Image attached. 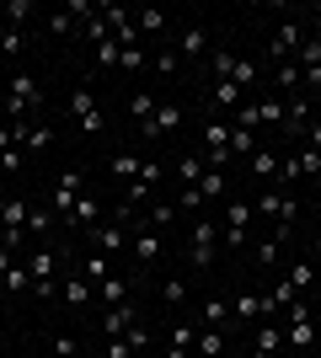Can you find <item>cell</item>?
I'll return each mask as SVG.
<instances>
[{
  "mask_svg": "<svg viewBox=\"0 0 321 358\" xmlns=\"http://www.w3.org/2000/svg\"><path fill=\"white\" fill-rule=\"evenodd\" d=\"M204 150H230V123H209L204 129Z\"/></svg>",
  "mask_w": 321,
  "mask_h": 358,
  "instance_id": "cell-38",
  "label": "cell"
},
{
  "mask_svg": "<svg viewBox=\"0 0 321 358\" xmlns=\"http://www.w3.org/2000/svg\"><path fill=\"white\" fill-rule=\"evenodd\" d=\"M139 166H145V161H139L134 150H123V155H113V177H118V182H134Z\"/></svg>",
  "mask_w": 321,
  "mask_h": 358,
  "instance_id": "cell-26",
  "label": "cell"
},
{
  "mask_svg": "<svg viewBox=\"0 0 321 358\" xmlns=\"http://www.w3.org/2000/svg\"><path fill=\"white\" fill-rule=\"evenodd\" d=\"M278 86H284V91H290V96H294V91H300V86H306V75H300V64H294V59H284V64H278Z\"/></svg>",
  "mask_w": 321,
  "mask_h": 358,
  "instance_id": "cell-31",
  "label": "cell"
},
{
  "mask_svg": "<svg viewBox=\"0 0 321 358\" xmlns=\"http://www.w3.org/2000/svg\"><path fill=\"white\" fill-rule=\"evenodd\" d=\"M199 203H204V193H199V187H183V193H177V214H193Z\"/></svg>",
  "mask_w": 321,
  "mask_h": 358,
  "instance_id": "cell-51",
  "label": "cell"
},
{
  "mask_svg": "<svg viewBox=\"0 0 321 358\" xmlns=\"http://www.w3.org/2000/svg\"><path fill=\"white\" fill-rule=\"evenodd\" d=\"M80 32H86V38H92L97 48H102L107 38H113V27H107V16H102V11H97V16H92V22H86V27H80Z\"/></svg>",
  "mask_w": 321,
  "mask_h": 358,
  "instance_id": "cell-44",
  "label": "cell"
},
{
  "mask_svg": "<svg viewBox=\"0 0 321 358\" xmlns=\"http://www.w3.org/2000/svg\"><path fill=\"white\" fill-rule=\"evenodd\" d=\"M0 289H6V294H27V289H32V273L27 268H11L6 278H0Z\"/></svg>",
  "mask_w": 321,
  "mask_h": 358,
  "instance_id": "cell-36",
  "label": "cell"
},
{
  "mask_svg": "<svg viewBox=\"0 0 321 358\" xmlns=\"http://www.w3.org/2000/svg\"><path fill=\"white\" fill-rule=\"evenodd\" d=\"M246 166H252V177H257V182H273V187H278V166H284V155L262 145V150H257V155H252Z\"/></svg>",
  "mask_w": 321,
  "mask_h": 358,
  "instance_id": "cell-16",
  "label": "cell"
},
{
  "mask_svg": "<svg viewBox=\"0 0 321 358\" xmlns=\"http://www.w3.org/2000/svg\"><path fill=\"white\" fill-rule=\"evenodd\" d=\"M22 268L32 273V284H43V278H54V268H59V252H48V246H38V252L22 262Z\"/></svg>",
  "mask_w": 321,
  "mask_h": 358,
  "instance_id": "cell-17",
  "label": "cell"
},
{
  "mask_svg": "<svg viewBox=\"0 0 321 358\" xmlns=\"http://www.w3.org/2000/svg\"><path fill=\"white\" fill-rule=\"evenodd\" d=\"M262 123H268V129H284V102H278V96H262Z\"/></svg>",
  "mask_w": 321,
  "mask_h": 358,
  "instance_id": "cell-41",
  "label": "cell"
},
{
  "mask_svg": "<svg viewBox=\"0 0 321 358\" xmlns=\"http://www.w3.org/2000/svg\"><path fill=\"white\" fill-rule=\"evenodd\" d=\"M209 102H214V107H230V113H236V107L246 102V91L236 86V80H214V86H209Z\"/></svg>",
  "mask_w": 321,
  "mask_h": 358,
  "instance_id": "cell-20",
  "label": "cell"
},
{
  "mask_svg": "<svg viewBox=\"0 0 321 358\" xmlns=\"http://www.w3.org/2000/svg\"><path fill=\"white\" fill-rule=\"evenodd\" d=\"M70 27H76V16H70V11L48 16V32H54V38H64V32H70Z\"/></svg>",
  "mask_w": 321,
  "mask_h": 358,
  "instance_id": "cell-56",
  "label": "cell"
},
{
  "mask_svg": "<svg viewBox=\"0 0 321 358\" xmlns=\"http://www.w3.org/2000/svg\"><path fill=\"white\" fill-rule=\"evenodd\" d=\"M123 343L134 348V353H145V348H150V327H145V321H134V327L123 331Z\"/></svg>",
  "mask_w": 321,
  "mask_h": 358,
  "instance_id": "cell-46",
  "label": "cell"
},
{
  "mask_svg": "<svg viewBox=\"0 0 321 358\" xmlns=\"http://www.w3.org/2000/svg\"><path fill=\"white\" fill-rule=\"evenodd\" d=\"M284 343H290V353H311V348H316V315H311L306 299H294V305H290V327H284Z\"/></svg>",
  "mask_w": 321,
  "mask_h": 358,
  "instance_id": "cell-1",
  "label": "cell"
},
{
  "mask_svg": "<svg viewBox=\"0 0 321 358\" xmlns=\"http://www.w3.org/2000/svg\"><path fill=\"white\" fill-rule=\"evenodd\" d=\"M59 294L70 299V305H76V310H97V289L86 284V278H80L76 268H70V278H64V284H59Z\"/></svg>",
  "mask_w": 321,
  "mask_h": 358,
  "instance_id": "cell-9",
  "label": "cell"
},
{
  "mask_svg": "<svg viewBox=\"0 0 321 358\" xmlns=\"http://www.w3.org/2000/svg\"><path fill=\"white\" fill-rule=\"evenodd\" d=\"M311 278H316V268H311V262H294V268H290V284L300 289V294L311 289Z\"/></svg>",
  "mask_w": 321,
  "mask_h": 358,
  "instance_id": "cell-48",
  "label": "cell"
},
{
  "mask_svg": "<svg viewBox=\"0 0 321 358\" xmlns=\"http://www.w3.org/2000/svg\"><path fill=\"white\" fill-rule=\"evenodd\" d=\"M199 177H204V155L187 150L183 161H177V182H183V187H199Z\"/></svg>",
  "mask_w": 321,
  "mask_h": 358,
  "instance_id": "cell-25",
  "label": "cell"
},
{
  "mask_svg": "<svg viewBox=\"0 0 321 358\" xmlns=\"http://www.w3.org/2000/svg\"><path fill=\"white\" fill-rule=\"evenodd\" d=\"M145 224H155V230H166V224H177V203H150Z\"/></svg>",
  "mask_w": 321,
  "mask_h": 358,
  "instance_id": "cell-37",
  "label": "cell"
},
{
  "mask_svg": "<svg viewBox=\"0 0 321 358\" xmlns=\"http://www.w3.org/2000/svg\"><path fill=\"white\" fill-rule=\"evenodd\" d=\"M97 305H107V310H113V305H129V278L113 273L107 284H97Z\"/></svg>",
  "mask_w": 321,
  "mask_h": 358,
  "instance_id": "cell-19",
  "label": "cell"
},
{
  "mask_svg": "<svg viewBox=\"0 0 321 358\" xmlns=\"http://www.w3.org/2000/svg\"><path fill=\"white\" fill-rule=\"evenodd\" d=\"M102 358H134V348L123 343V337H107V343H102Z\"/></svg>",
  "mask_w": 321,
  "mask_h": 358,
  "instance_id": "cell-52",
  "label": "cell"
},
{
  "mask_svg": "<svg viewBox=\"0 0 321 358\" xmlns=\"http://www.w3.org/2000/svg\"><path fill=\"white\" fill-rule=\"evenodd\" d=\"M294 161H300V177H306V182H321V150L300 145V155H294Z\"/></svg>",
  "mask_w": 321,
  "mask_h": 358,
  "instance_id": "cell-29",
  "label": "cell"
},
{
  "mask_svg": "<svg viewBox=\"0 0 321 358\" xmlns=\"http://www.w3.org/2000/svg\"><path fill=\"white\" fill-rule=\"evenodd\" d=\"M38 102H43V91H38L32 75H11V80H6V113H11V123L22 118L27 107H38Z\"/></svg>",
  "mask_w": 321,
  "mask_h": 358,
  "instance_id": "cell-4",
  "label": "cell"
},
{
  "mask_svg": "<svg viewBox=\"0 0 321 358\" xmlns=\"http://www.w3.org/2000/svg\"><path fill=\"white\" fill-rule=\"evenodd\" d=\"M48 353H54V358H80V337H70V331H59V337L48 343Z\"/></svg>",
  "mask_w": 321,
  "mask_h": 358,
  "instance_id": "cell-40",
  "label": "cell"
},
{
  "mask_svg": "<svg viewBox=\"0 0 321 358\" xmlns=\"http://www.w3.org/2000/svg\"><path fill=\"white\" fill-rule=\"evenodd\" d=\"M230 315H241V321H262V299L257 294H236V299H230Z\"/></svg>",
  "mask_w": 321,
  "mask_h": 358,
  "instance_id": "cell-28",
  "label": "cell"
},
{
  "mask_svg": "<svg viewBox=\"0 0 321 358\" xmlns=\"http://www.w3.org/2000/svg\"><path fill=\"white\" fill-rule=\"evenodd\" d=\"M257 150H262V139L252 134V129H236V123H230V155H241V161H252Z\"/></svg>",
  "mask_w": 321,
  "mask_h": 358,
  "instance_id": "cell-23",
  "label": "cell"
},
{
  "mask_svg": "<svg viewBox=\"0 0 321 358\" xmlns=\"http://www.w3.org/2000/svg\"><path fill=\"white\" fill-rule=\"evenodd\" d=\"M316 43H321V32H316Z\"/></svg>",
  "mask_w": 321,
  "mask_h": 358,
  "instance_id": "cell-61",
  "label": "cell"
},
{
  "mask_svg": "<svg viewBox=\"0 0 321 358\" xmlns=\"http://www.w3.org/2000/svg\"><path fill=\"white\" fill-rule=\"evenodd\" d=\"M0 54H22V32L16 27H0Z\"/></svg>",
  "mask_w": 321,
  "mask_h": 358,
  "instance_id": "cell-54",
  "label": "cell"
},
{
  "mask_svg": "<svg viewBox=\"0 0 321 358\" xmlns=\"http://www.w3.org/2000/svg\"><path fill=\"white\" fill-rule=\"evenodd\" d=\"M209 64H214V80H230V75H236V54H230V48H214Z\"/></svg>",
  "mask_w": 321,
  "mask_h": 358,
  "instance_id": "cell-35",
  "label": "cell"
},
{
  "mask_svg": "<svg viewBox=\"0 0 321 358\" xmlns=\"http://www.w3.org/2000/svg\"><path fill=\"white\" fill-rule=\"evenodd\" d=\"M86 236H92V252L118 257V252H123V241H129V230H118V224H97V230H86Z\"/></svg>",
  "mask_w": 321,
  "mask_h": 358,
  "instance_id": "cell-13",
  "label": "cell"
},
{
  "mask_svg": "<svg viewBox=\"0 0 321 358\" xmlns=\"http://www.w3.org/2000/svg\"><path fill=\"white\" fill-rule=\"evenodd\" d=\"M145 64H150L145 48H123V54H118V70H145Z\"/></svg>",
  "mask_w": 321,
  "mask_h": 358,
  "instance_id": "cell-47",
  "label": "cell"
},
{
  "mask_svg": "<svg viewBox=\"0 0 321 358\" xmlns=\"http://www.w3.org/2000/svg\"><path fill=\"white\" fill-rule=\"evenodd\" d=\"M32 0H6V6H0V27H16L22 32V22H32Z\"/></svg>",
  "mask_w": 321,
  "mask_h": 358,
  "instance_id": "cell-21",
  "label": "cell"
},
{
  "mask_svg": "<svg viewBox=\"0 0 321 358\" xmlns=\"http://www.w3.org/2000/svg\"><path fill=\"white\" fill-rule=\"evenodd\" d=\"M76 129H80V134H102V129H107V113L97 107V113H86V118H80Z\"/></svg>",
  "mask_w": 321,
  "mask_h": 358,
  "instance_id": "cell-49",
  "label": "cell"
},
{
  "mask_svg": "<svg viewBox=\"0 0 321 358\" xmlns=\"http://www.w3.org/2000/svg\"><path fill=\"white\" fill-rule=\"evenodd\" d=\"M118 54H123V48L113 43V38H107V43L97 48V64H107V70H118Z\"/></svg>",
  "mask_w": 321,
  "mask_h": 358,
  "instance_id": "cell-53",
  "label": "cell"
},
{
  "mask_svg": "<svg viewBox=\"0 0 321 358\" xmlns=\"http://www.w3.org/2000/svg\"><path fill=\"white\" fill-rule=\"evenodd\" d=\"M134 321H139V310H134V305H113L107 315H97V327H102V337H123V331L134 327Z\"/></svg>",
  "mask_w": 321,
  "mask_h": 358,
  "instance_id": "cell-11",
  "label": "cell"
},
{
  "mask_svg": "<svg viewBox=\"0 0 321 358\" xmlns=\"http://www.w3.org/2000/svg\"><path fill=\"white\" fill-rule=\"evenodd\" d=\"M150 70H161V75H177V54H171V48H161V54L150 59Z\"/></svg>",
  "mask_w": 321,
  "mask_h": 358,
  "instance_id": "cell-55",
  "label": "cell"
},
{
  "mask_svg": "<svg viewBox=\"0 0 321 358\" xmlns=\"http://www.w3.org/2000/svg\"><path fill=\"white\" fill-rule=\"evenodd\" d=\"M80 187H86V177H80V171H59V177H54V187H48V209H54V214L64 220V214L76 209Z\"/></svg>",
  "mask_w": 321,
  "mask_h": 358,
  "instance_id": "cell-6",
  "label": "cell"
},
{
  "mask_svg": "<svg viewBox=\"0 0 321 358\" xmlns=\"http://www.w3.org/2000/svg\"><path fill=\"white\" fill-rule=\"evenodd\" d=\"M16 145V134H11V123H0V155H6V150Z\"/></svg>",
  "mask_w": 321,
  "mask_h": 358,
  "instance_id": "cell-59",
  "label": "cell"
},
{
  "mask_svg": "<svg viewBox=\"0 0 321 358\" xmlns=\"http://www.w3.org/2000/svg\"><path fill=\"white\" fill-rule=\"evenodd\" d=\"M204 48H209V32L204 27H183L177 32V59H199Z\"/></svg>",
  "mask_w": 321,
  "mask_h": 358,
  "instance_id": "cell-18",
  "label": "cell"
},
{
  "mask_svg": "<svg viewBox=\"0 0 321 358\" xmlns=\"http://www.w3.org/2000/svg\"><path fill=\"white\" fill-rule=\"evenodd\" d=\"M155 182H161V161H145V166H139V177L129 182V203H134V209L155 193Z\"/></svg>",
  "mask_w": 321,
  "mask_h": 358,
  "instance_id": "cell-12",
  "label": "cell"
},
{
  "mask_svg": "<svg viewBox=\"0 0 321 358\" xmlns=\"http://www.w3.org/2000/svg\"><path fill=\"white\" fill-rule=\"evenodd\" d=\"M22 145H27L32 155H38V150H48V145H54V129H48V123H38V129H27V139H22Z\"/></svg>",
  "mask_w": 321,
  "mask_h": 358,
  "instance_id": "cell-43",
  "label": "cell"
},
{
  "mask_svg": "<svg viewBox=\"0 0 321 358\" xmlns=\"http://www.w3.org/2000/svg\"><path fill=\"white\" fill-rule=\"evenodd\" d=\"M161 236H166V230H155V224H145V220L134 224V262H139V273L155 268V257H161Z\"/></svg>",
  "mask_w": 321,
  "mask_h": 358,
  "instance_id": "cell-7",
  "label": "cell"
},
{
  "mask_svg": "<svg viewBox=\"0 0 321 358\" xmlns=\"http://www.w3.org/2000/svg\"><path fill=\"white\" fill-rule=\"evenodd\" d=\"M177 129H183V107H177V102H161V107H155V118L139 123V139L155 145V139H171Z\"/></svg>",
  "mask_w": 321,
  "mask_h": 358,
  "instance_id": "cell-5",
  "label": "cell"
},
{
  "mask_svg": "<svg viewBox=\"0 0 321 358\" xmlns=\"http://www.w3.org/2000/svg\"><path fill=\"white\" fill-rule=\"evenodd\" d=\"M230 80H236V86H252V80H257V64H252V59H236V75H230Z\"/></svg>",
  "mask_w": 321,
  "mask_h": 358,
  "instance_id": "cell-50",
  "label": "cell"
},
{
  "mask_svg": "<svg viewBox=\"0 0 321 358\" xmlns=\"http://www.w3.org/2000/svg\"><path fill=\"white\" fill-rule=\"evenodd\" d=\"M204 327H225V321H230V305H225V299H204Z\"/></svg>",
  "mask_w": 321,
  "mask_h": 358,
  "instance_id": "cell-33",
  "label": "cell"
},
{
  "mask_svg": "<svg viewBox=\"0 0 321 358\" xmlns=\"http://www.w3.org/2000/svg\"><path fill=\"white\" fill-rule=\"evenodd\" d=\"M161 299H166L171 310H177V305H187V278H166V284H161Z\"/></svg>",
  "mask_w": 321,
  "mask_h": 358,
  "instance_id": "cell-39",
  "label": "cell"
},
{
  "mask_svg": "<svg viewBox=\"0 0 321 358\" xmlns=\"http://www.w3.org/2000/svg\"><path fill=\"white\" fill-rule=\"evenodd\" d=\"M64 224H70V230H97V224H102V203H97L92 193H80L76 209L64 214Z\"/></svg>",
  "mask_w": 321,
  "mask_h": 358,
  "instance_id": "cell-8",
  "label": "cell"
},
{
  "mask_svg": "<svg viewBox=\"0 0 321 358\" xmlns=\"http://www.w3.org/2000/svg\"><path fill=\"white\" fill-rule=\"evenodd\" d=\"M236 129H252V134H257V129H262V107L252 102V96H246V102L236 107Z\"/></svg>",
  "mask_w": 321,
  "mask_h": 358,
  "instance_id": "cell-30",
  "label": "cell"
},
{
  "mask_svg": "<svg viewBox=\"0 0 321 358\" xmlns=\"http://www.w3.org/2000/svg\"><path fill=\"white\" fill-rule=\"evenodd\" d=\"M16 166H22V150L11 145V150H6V155H0V171H16Z\"/></svg>",
  "mask_w": 321,
  "mask_h": 358,
  "instance_id": "cell-57",
  "label": "cell"
},
{
  "mask_svg": "<svg viewBox=\"0 0 321 358\" xmlns=\"http://www.w3.org/2000/svg\"><path fill=\"white\" fill-rule=\"evenodd\" d=\"M300 43H306V32H300V22H284V27H278V38H273V59L284 64V59H294V54H300Z\"/></svg>",
  "mask_w": 321,
  "mask_h": 358,
  "instance_id": "cell-10",
  "label": "cell"
},
{
  "mask_svg": "<svg viewBox=\"0 0 321 358\" xmlns=\"http://www.w3.org/2000/svg\"><path fill=\"white\" fill-rule=\"evenodd\" d=\"M155 107H161V102H155V91H134V96H129V118L145 123V118H155Z\"/></svg>",
  "mask_w": 321,
  "mask_h": 358,
  "instance_id": "cell-24",
  "label": "cell"
},
{
  "mask_svg": "<svg viewBox=\"0 0 321 358\" xmlns=\"http://www.w3.org/2000/svg\"><path fill=\"white\" fill-rule=\"evenodd\" d=\"M278 348H284V327H278V321H262L257 337H252V358H273Z\"/></svg>",
  "mask_w": 321,
  "mask_h": 358,
  "instance_id": "cell-15",
  "label": "cell"
},
{
  "mask_svg": "<svg viewBox=\"0 0 321 358\" xmlns=\"http://www.w3.org/2000/svg\"><path fill=\"white\" fill-rule=\"evenodd\" d=\"M54 220H59L54 209H27V236H43V230H48Z\"/></svg>",
  "mask_w": 321,
  "mask_h": 358,
  "instance_id": "cell-45",
  "label": "cell"
},
{
  "mask_svg": "<svg viewBox=\"0 0 321 358\" xmlns=\"http://www.w3.org/2000/svg\"><path fill=\"white\" fill-rule=\"evenodd\" d=\"M187 257H193V268H204V273L214 268V257H220V224L214 220H199L187 230Z\"/></svg>",
  "mask_w": 321,
  "mask_h": 358,
  "instance_id": "cell-2",
  "label": "cell"
},
{
  "mask_svg": "<svg viewBox=\"0 0 321 358\" xmlns=\"http://www.w3.org/2000/svg\"><path fill=\"white\" fill-rule=\"evenodd\" d=\"M257 214L268 224H294V214H300V198L284 193V187H268V193L257 198Z\"/></svg>",
  "mask_w": 321,
  "mask_h": 358,
  "instance_id": "cell-3",
  "label": "cell"
},
{
  "mask_svg": "<svg viewBox=\"0 0 321 358\" xmlns=\"http://www.w3.org/2000/svg\"><path fill=\"white\" fill-rule=\"evenodd\" d=\"M252 257H257V268H278V257H284V241L262 236V241H257V252H252Z\"/></svg>",
  "mask_w": 321,
  "mask_h": 358,
  "instance_id": "cell-27",
  "label": "cell"
},
{
  "mask_svg": "<svg viewBox=\"0 0 321 358\" xmlns=\"http://www.w3.org/2000/svg\"><path fill=\"white\" fill-rule=\"evenodd\" d=\"M86 113H97V96H92V91H86V86H76V91H70V118H86Z\"/></svg>",
  "mask_w": 321,
  "mask_h": 358,
  "instance_id": "cell-32",
  "label": "cell"
},
{
  "mask_svg": "<svg viewBox=\"0 0 321 358\" xmlns=\"http://www.w3.org/2000/svg\"><path fill=\"white\" fill-rule=\"evenodd\" d=\"M76 273H80V278H86V284H107V278H113V257H102V252H86V257H80V262H76Z\"/></svg>",
  "mask_w": 321,
  "mask_h": 358,
  "instance_id": "cell-14",
  "label": "cell"
},
{
  "mask_svg": "<svg viewBox=\"0 0 321 358\" xmlns=\"http://www.w3.org/2000/svg\"><path fill=\"white\" fill-rule=\"evenodd\" d=\"M0 214H6V193H0Z\"/></svg>",
  "mask_w": 321,
  "mask_h": 358,
  "instance_id": "cell-60",
  "label": "cell"
},
{
  "mask_svg": "<svg viewBox=\"0 0 321 358\" xmlns=\"http://www.w3.org/2000/svg\"><path fill=\"white\" fill-rule=\"evenodd\" d=\"M134 27H139V38H155V32L166 27V16L161 11H134Z\"/></svg>",
  "mask_w": 321,
  "mask_h": 358,
  "instance_id": "cell-34",
  "label": "cell"
},
{
  "mask_svg": "<svg viewBox=\"0 0 321 358\" xmlns=\"http://www.w3.org/2000/svg\"><path fill=\"white\" fill-rule=\"evenodd\" d=\"M11 268H16V252H11V246H0V278H6Z\"/></svg>",
  "mask_w": 321,
  "mask_h": 358,
  "instance_id": "cell-58",
  "label": "cell"
},
{
  "mask_svg": "<svg viewBox=\"0 0 321 358\" xmlns=\"http://www.w3.org/2000/svg\"><path fill=\"white\" fill-rule=\"evenodd\" d=\"M199 193L204 198H225V171H204V177H199Z\"/></svg>",
  "mask_w": 321,
  "mask_h": 358,
  "instance_id": "cell-42",
  "label": "cell"
},
{
  "mask_svg": "<svg viewBox=\"0 0 321 358\" xmlns=\"http://www.w3.org/2000/svg\"><path fill=\"white\" fill-rule=\"evenodd\" d=\"M199 358H225V331L220 327H199Z\"/></svg>",
  "mask_w": 321,
  "mask_h": 358,
  "instance_id": "cell-22",
  "label": "cell"
}]
</instances>
